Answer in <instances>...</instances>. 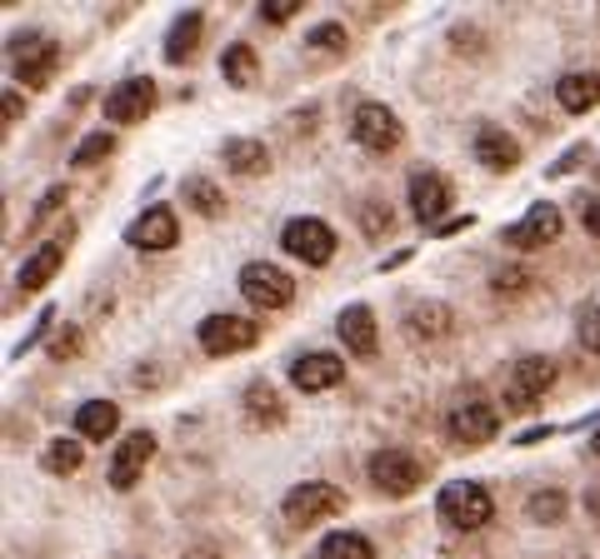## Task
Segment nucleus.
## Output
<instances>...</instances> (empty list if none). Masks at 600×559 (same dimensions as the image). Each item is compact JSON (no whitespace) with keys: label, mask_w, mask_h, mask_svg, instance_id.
Here are the masks:
<instances>
[{"label":"nucleus","mask_w":600,"mask_h":559,"mask_svg":"<svg viewBox=\"0 0 600 559\" xmlns=\"http://www.w3.org/2000/svg\"><path fill=\"white\" fill-rule=\"evenodd\" d=\"M580 226L600 240V200H580Z\"/></svg>","instance_id":"obj_40"},{"label":"nucleus","mask_w":600,"mask_h":559,"mask_svg":"<svg viewBox=\"0 0 600 559\" xmlns=\"http://www.w3.org/2000/svg\"><path fill=\"white\" fill-rule=\"evenodd\" d=\"M6 120H11V125H15V120H21V96H15V90H11V96H6Z\"/></svg>","instance_id":"obj_43"},{"label":"nucleus","mask_w":600,"mask_h":559,"mask_svg":"<svg viewBox=\"0 0 600 559\" xmlns=\"http://www.w3.org/2000/svg\"><path fill=\"white\" fill-rule=\"evenodd\" d=\"M596 175H600V171H596Z\"/></svg>","instance_id":"obj_46"},{"label":"nucleus","mask_w":600,"mask_h":559,"mask_svg":"<svg viewBox=\"0 0 600 559\" xmlns=\"http://www.w3.org/2000/svg\"><path fill=\"white\" fill-rule=\"evenodd\" d=\"M525 515H531V525H560L566 519V495L560 490H535L525 500Z\"/></svg>","instance_id":"obj_30"},{"label":"nucleus","mask_w":600,"mask_h":559,"mask_svg":"<svg viewBox=\"0 0 600 559\" xmlns=\"http://www.w3.org/2000/svg\"><path fill=\"white\" fill-rule=\"evenodd\" d=\"M525 285H531L525 270H501V275H495V295H515V291H525Z\"/></svg>","instance_id":"obj_38"},{"label":"nucleus","mask_w":600,"mask_h":559,"mask_svg":"<svg viewBox=\"0 0 600 559\" xmlns=\"http://www.w3.org/2000/svg\"><path fill=\"white\" fill-rule=\"evenodd\" d=\"M350 135H356L360 151L385 155V151H395V145L405 140V125L395 120L391 106H381V100H360L356 116H350Z\"/></svg>","instance_id":"obj_4"},{"label":"nucleus","mask_w":600,"mask_h":559,"mask_svg":"<svg viewBox=\"0 0 600 559\" xmlns=\"http://www.w3.org/2000/svg\"><path fill=\"white\" fill-rule=\"evenodd\" d=\"M476 161L486 165V171L505 175V171H515V165H521V145H515V140L505 135L501 125H480L476 130Z\"/></svg>","instance_id":"obj_19"},{"label":"nucleus","mask_w":600,"mask_h":559,"mask_svg":"<svg viewBox=\"0 0 600 559\" xmlns=\"http://www.w3.org/2000/svg\"><path fill=\"white\" fill-rule=\"evenodd\" d=\"M436 515L446 519L450 529H466V535H470V529L491 525L495 500H491V490H486V484H476V480H456V484H446V490H440Z\"/></svg>","instance_id":"obj_2"},{"label":"nucleus","mask_w":600,"mask_h":559,"mask_svg":"<svg viewBox=\"0 0 600 559\" xmlns=\"http://www.w3.org/2000/svg\"><path fill=\"white\" fill-rule=\"evenodd\" d=\"M590 454H596V460H600V430L590 435Z\"/></svg>","instance_id":"obj_45"},{"label":"nucleus","mask_w":600,"mask_h":559,"mask_svg":"<svg viewBox=\"0 0 600 559\" xmlns=\"http://www.w3.org/2000/svg\"><path fill=\"white\" fill-rule=\"evenodd\" d=\"M301 11V0H265L261 6V21H271V25H285L291 15Z\"/></svg>","instance_id":"obj_35"},{"label":"nucleus","mask_w":600,"mask_h":559,"mask_svg":"<svg viewBox=\"0 0 600 559\" xmlns=\"http://www.w3.org/2000/svg\"><path fill=\"white\" fill-rule=\"evenodd\" d=\"M580 344H586V350H596V355H600V305H590V310H580Z\"/></svg>","instance_id":"obj_34"},{"label":"nucleus","mask_w":600,"mask_h":559,"mask_svg":"<svg viewBox=\"0 0 600 559\" xmlns=\"http://www.w3.org/2000/svg\"><path fill=\"white\" fill-rule=\"evenodd\" d=\"M281 509H285L291 525H316V519L346 515V495H340L336 484H326V480H306V484H295L291 495L281 500Z\"/></svg>","instance_id":"obj_7"},{"label":"nucleus","mask_w":600,"mask_h":559,"mask_svg":"<svg viewBox=\"0 0 600 559\" xmlns=\"http://www.w3.org/2000/svg\"><path fill=\"white\" fill-rule=\"evenodd\" d=\"M175 240H181V226H175V210H171V205H151V210H145L141 220H131V230H126V245L151 250V255L171 250Z\"/></svg>","instance_id":"obj_14"},{"label":"nucleus","mask_w":600,"mask_h":559,"mask_svg":"<svg viewBox=\"0 0 600 559\" xmlns=\"http://www.w3.org/2000/svg\"><path fill=\"white\" fill-rule=\"evenodd\" d=\"M66 200H70V195H66V185H51V190L41 195V205H35V216L25 220V230H41L45 220H51V216H55V210H61V205H66Z\"/></svg>","instance_id":"obj_33"},{"label":"nucleus","mask_w":600,"mask_h":559,"mask_svg":"<svg viewBox=\"0 0 600 559\" xmlns=\"http://www.w3.org/2000/svg\"><path fill=\"white\" fill-rule=\"evenodd\" d=\"M346 380V360L330 355V350H316V355H301L291 365V385L301 395H320V390H336Z\"/></svg>","instance_id":"obj_15"},{"label":"nucleus","mask_w":600,"mask_h":559,"mask_svg":"<svg viewBox=\"0 0 600 559\" xmlns=\"http://www.w3.org/2000/svg\"><path fill=\"white\" fill-rule=\"evenodd\" d=\"M11 70L21 86L31 90H45L61 70V45L51 41L45 31H25V35H11Z\"/></svg>","instance_id":"obj_1"},{"label":"nucleus","mask_w":600,"mask_h":559,"mask_svg":"<svg viewBox=\"0 0 600 559\" xmlns=\"http://www.w3.org/2000/svg\"><path fill=\"white\" fill-rule=\"evenodd\" d=\"M246 419H251V425H265V430H275V425H281L285 405H281V395H275V385H265V380L246 385Z\"/></svg>","instance_id":"obj_25"},{"label":"nucleus","mask_w":600,"mask_h":559,"mask_svg":"<svg viewBox=\"0 0 600 559\" xmlns=\"http://www.w3.org/2000/svg\"><path fill=\"white\" fill-rule=\"evenodd\" d=\"M240 295L255 310H285L295 300V280L281 265H271V260H251V265L240 270Z\"/></svg>","instance_id":"obj_5"},{"label":"nucleus","mask_w":600,"mask_h":559,"mask_svg":"<svg viewBox=\"0 0 600 559\" xmlns=\"http://www.w3.org/2000/svg\"><path fill=\"white\" fill-rule=\"evenodd\" d=\"M151 110H155V80L151 76L120 80V86L106 96V120L110 125H141Z\"/></svg>","instance_id":"obj_12"},{"label":"nucleus","mask_w":600,"mask_h":559,"mask_svg":"<svg viewBox=\"0 0 600 559\" xmlns=\"http://www.w3.org/2000/svg\"><path fill=\"white\" fill-rule=\"evenodd\" d=\"M255 70H261V61H255V45L236 41L226 45V55H220V76H226V86H255Z\"/></svg>","instance_id":"obj_26"},{"label":"nucleus","mask_w":600,"mask_h":559,"mask_svg":"<svg viewBox=\"0 0 600 559\" xmlns=\"http://www.w3.org/2000/svg\"><path fill=\"white\" fill-rule=\"evenodd\" d=\"M66 250H70V230H66V235H55V240H45V245L35 250V255L21 265V275H15V285H21L25 295H31V291H45L55 270L66 265Z\"/></svg>","instance_id":"obj_18"},{"label":"nucleus","mask_w":600,"mask_h":559,"mask_svg":"<svg viewBox=\"0 0 600 559\" xmlns=\"http://www.w3.org/2000/svg\"><path fill=\"white\" fill-rule=\"evenodd\" d=\"M306 45H310V51H320V55H340V51H346V25H336V21L316 25V31L306 35Z\"/></svg>","instance_id":"obj_32"},{"label":"nucleus","mask_w":600,"mask_h":559,"mask_svg":"<svg viewBox=\"0 0 600 559\" xmlns=\"http://www.w3.org/2000/svg\"><path fill=\"white\" fill-rule=\"evenodd\" d=\"M220 161H226L236 175H265V171H271V151H265L261 140H251V135L226 140V145H220Z\"/></svg>","instance_id":"obj_22"},{"label":"nucleus","mask_w":600,"mask_h":559,"mask_svg":"<svg viewBox=\"0 0 600 559\" xmlns=\"http://www.w3.org/2000/svg\"><path fill=\"white\" fill-rule=\"evenodd\" d=\"M366 470H371V484H375V490H381V495H395V500L415 495V490L426 484V470H421V460H415V454H405V450H375Z\"/></svg>","instance_id":"obj_8"},{"label":"nucleus","mask_w":600,"mask_h":559,"mask_svg":"<svg viewBox=\"0 0 600 559\" xmlns=\"http://www.w3.org/2000/svg\"><path fill=\"white\" fill-rule=\"evenodd\" d=\"M580 155H586V151H580V145H576V151H566L556 165H550V175H566V171H576V161H580Z\"/></svg>","instance_id":"obj_41"},{"label":"nucleus","mask_w":600,"mask_h":559,"mask_svg":"<svg viewBox=\"0 0 600 559\" xmlns=\"http://www.w3.org/2000/svg\"><path fill=\"white\" fill-rule=\"evenodd\" d=\"M186 205L196 210V216L216 220L220 210H226V195H220L216 180H206V175H190V180H186Z\"/></svg>","instance_id":"obj_28"},{"label":"nucleus","mask_w":600,"mask_h":559,"mask_svg":"<svg viewBox=\"0 0 600 559\" xmlns=\"http://www.w3.org/2000/svg\"><path fill=\"white\" fill-rule=\"evenodd\" d=\"M556 100L570 116H586V110L600 106V70H570V76L556 80Z\"/></svg>","instance_id":"obj_20"},{"label":"nucleus","mask_w":600,"mask_h":559,"mask_svg":"<svg viewBox=\"0 0 600 559\" xmlns=\"http://www.w3.org/2000/svg\"><path fill=\"white\" fill-rule=\"evenodd\" d=\"M360 220H366V230L371 235H381V230H391V210H381V205H360Z\"/></svg>","instance_id":"obj_36"},{"label":"nucleus","mask_w":600,"mask_h":559,"mask_svg":"<svg viewBox=\"0 0 600 559\" xmlns=\"http://www.w3.org/2000/svg\"><path fill=\"white\" fill-rule=\"evenodd\" d=\"M186 559H220V549H210V545H196V549H186Z\"/></svg>","instance_id":"obj_44"},{"label":"nucleus","mask_w":600,"mask_h":559,"mask_svg":"<svg viewBox=\"0 0 600 559\" xmlns=\"http://www.w3.org/2000/svg\"><path fill=\"white\" fill-rule=\"evenodd\" d=\"M200 31H206V15L200 11H181L171 21V35H165V61L171 65H186L200 45Z\"/></svg>","instance_id":"obj_21"},{"label":"nucleus","mask_w":600,"mask_h":559,"mask_svg":"<svg viewBox=\"0 0 600 559\" xmlns=\"http://www.w3.org/2000/svg\"><path fill=\"white\" fill-rule=\"evenodd\" d=\"M316 555L320 559H375V545L366 535H356V529H336V535L320 539Z\"/></svg>","instance_id":"obj_27"},{"label":"nucleus","mask_w":600,"mask_h":559,"mask_svg":"<svg viewBox=\"0 0 600 559\" xmlns=\"http://www.w3.org/2000/svg\"><path fill=\"white\" fill-rule=\"evenodd\" d=\"M76 350H80V335H76V330H61V335H55V340H51V355H55V360L76 355Z\"/></svg>","instance_id":"obj_39"},{"label":"nucleus","mask_w":600,"mask_h":559,"mask_svg":"<svg viewBox=\"0 0 600 559\" xmlns=\"http://www.w3.org/2000/svg\"><path fill=\"white\" fill-rule=\"evenodd\" d=\"M41 464L51 474H76L80 464H86V445H80V440H51L41 450Z\"/></svg>","instance_id":"obj_29"},{"label":"nucleus","mask_w":600,"mask_h":559,"mask_svg":"<svg viewBox=\"0 0 600 559\" xmlns=\"http://www.w3.org/2000/svg\"><path fill=\"white\" fill-rule=\"evenodd\" d=\"M281 245H285V255L306 260V265H330L336 260V230L316 216H295V220H285Z\"/></svg>","instance_id":"obj_6"},{"label":"nucleus","mask_w":600,"mask_h":559,"mask_svg":"<svg viewBox=\"0 0 600 559\" xmlns=\"http://www.w3.org/2000/svg\"><path fill=\"white\" fill-rule=\"evenodd\" d=\"M336 330H340V340H346V350L356 360H371L375 344H381V330H375L371 305H346V310H340V320H336Z\"/></svg>","instance_id":"obj_17"},{"label":"nucleus","mask_w":600,"mask_h":559,"mask_svg":"<svg viewBox=\"0 0 600 559\" xmlns=\"http://www.w3.org/2000/svg\"><path fill=\"white\" fill-rule=\"evenodd\" d=\"M120 430V409L110 399H86L76 409V435L80 440H110Z\"/></svg>","instance_id":"obj_23"},{"label":"nucleus","mask_w":600,"mask_h":559,"mask_svg":"<svg viewBox=\"0 0 600 559\" xmlns=\"http://www.w3.org/2000/svg\"><path fill=\"white\" fill-rule=\"evenodd\" d=\"M51 325H55V310H51V305H45V310H41V320H35V330L25 335L21 344H15V355H25V350H31V344H41V340H45V330H51Z\"/></svg>","instance_id":"obj_37"},{"label":"nucleus","mask_w":600,"mask_h":559,"mask_svg":"<svg viewBox=\"0 0 600 559\" xmlns=\"http://www.w3.org/2000/svg\"><path fill=\"white\" fill-rule=\"evenodd\" d=\"M151 460H155V435L151 430H131L116 445V460H110V490H120V495L135 490Z\"/></svg>","instance_id":"obj_11"},{"label":"nucleus","mask_w":600,"mask_h":559,"mask_svg":"<svg viewBox=\"0 0 600 559\" xmlns=\"http://www.w3.org/2000/svg\"><path fill=\"white\" fill-rule=\"evenodd\" d=\"M446 205H450L446 175H436V171H415L411 175V216L421 220V226H440Z\"/></svg>","instance_id":"obj_16"},{"label":"nucleus","mask_w":600,"mask_h":559,"mask_svg":"<svg viewBox=\"0 0 600 559\" xmlns=\"http://www.w3.org/2000/svg\"><path fill=\"white\" fill-rule=\"evenodd\" d=\"M560 210L556 205H531V216L525 220H515V226H505V235H501V245H515V250H541V245H550V240H560Z\"/></svg>","instance_id":"obj_13"},{"label":"nucleus","mask_w":600,"mask_h":559,"mask_svg":"<svg viewBox=\"0 0 600 559\" xmlns=\"http://www.w3.org/2000/svg\"><path fill=\"white\" fill-rule=\"evenodd\" d=\"M405 325H411L415 340H446V335L456 330V315H450L440 300H426V305H415V310L405 315Z\"/></svg>","instance_id":"obj_24"},{"label":"nucleus","mask_w":600,"mask_h":559,"mask_svg":"<svg viewBox=\"0 0 600 559\" xmlns=\"http://www.w3.org/2000/svg\"><path fill=\"white\" fill-rule=\"evenodd\" d=\"M440 235H456V230H470V216H450V220H440Z\"/></svg>","instance_id":"obj_42"},{"label":"nucleus","mask_w":600,"mask_h":559,"mask_svg":"<svg viewBox=\"0 0 600 559\" xmlns=\"http://www.w3.org/2000/svg\"><path fill=\"white\" fill-rule=\"evenodd\" d=\"M550 385H556V360H546V355L515 360L511 380H505V409H531L535 399H546Z\"/></svg>","instance_id":"obj_10"},{"label":"nucleus","mask_w":600,"mask_h":559,"mask_svg":"<svg viewBox=\"0 0 600 559\" xmlns=\"http://www.w3.org/2000/svg\"><path fill=\"white\" fill-rule=\"evenodd\" d=\"M446 435L456 445H466V450H480V445H491L495 435H501V409L480 395L460 399V405H450V415H446Z\"/></svg>","instance_id":"obj_3"},{"label":"nucleus","mask_w":600,"mask_h":559,"mask_svg":"<svg viewBox=\"0 0 600 559\" xmlns=\"http://www.w3.org/2000/svg\"><path fill=\"white\" fill-rule=\"evenodd\" d=\"M110 151H116V135H110V130H90V135L80 140L76 151H70V165H80V171H90V165H100Z\"/></svg>","instance_id":"obj_31"},{"label":"nucleus","mask_w":600,"mask_h":559,"mask_svg":"<svg viewBox=\"0 0 600 559\" xmlns=\"http://www.w3.org/2000/svg\"><path fill=\"white\" fill-rule=\"evenodd\" d=\"M196 335L206 355H240V350L261 344V325L246 320V315H206Z\"/></svg>","instance_id":"obj_9"}]
</instances>
